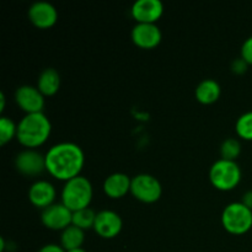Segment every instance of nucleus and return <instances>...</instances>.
I'll return each instance as SVG.
<instances>
[{"label":"nucleus","mask_w":252,"mask_h":252,"mask_svg":"<svg viewBox=\"0 0 252 252\" xmlns=\"http://www.w3.org/2000/svg\"><path fill=\"white\" fill-rule=\"evenodd\" d=\"M85 162L83 149L75 143L63 142L53 145L46 154V169L62 181L79 176Z\"/></svg>","instance_id":"1"},{"label":"nucleus","mask_w":252,"mask_h":252,"mask_svg":"<svg viewBox=\"0 0 252 252\" xmlns=\"http://www.w3.org/2000/svg\"><path fill=\"white\" fill-rule=\"evenodd\" d=\"M52 125L43 112L27 113L17 125L16 138L24 147L36 148L49 138Z\"/></svg>","instance_id":"2"},{"label":"nucleus","mask_w":252,"mask_h":252,"mask_svg":"<svg viewBox=\"0 0 252 252\" xmlns=\"http://www.w3.org/2000/svg\"><path fill=\"white\" fill-rule=\"evenodd\" d=\"M93 185L86 177L79 176L65 182L62 189V203L71 212L88 208L93 199Z\"/></svg>","instance_id":"3"},{"label":"nucleus","mask_w":252,"mask_h":252,"mask_svg":"<svg viewBox=\"0 0 252 252\" xmlns=\"http://www.w3.org/2000/svg\"><path fill=\"white\" fill-rule=\"evenodd\" d=\"M209 180L216 189L220 191H230L240 182L241 169L236 161L219 159L211 166Z\"/></svg>","instance_id":"4"},{"label":"nucleus","mask_w":252,"mask_h":252,"mask_svg":"<svg viewBox=\"0 0 252 252\" xmlns=\"http://www.w3.org/2000/svg\"><path fill=\"white\" fill-rule=\"evenodd\" d=\"M221 224L230 234H245L252 226V209L246 207L243 202H233L224 208Z\"/></svg>","instance_id":"5"},{"label":"nucleus","mask_w":252,"mask_h":252,"mask_svg":"<svg viewBox=\"0 0 252 252\" xmlns=\"http://www.w3.org/2000/svg\"><path fill=\"white\" fill-rule=\"evenodd\" d=\"M130 193L140 202L154 203L159 201L162 193L161 184L157 177L149 174H139L132 179Z\"/></svg>","instance_id":"6"},{"label":"nucleus","mask_w":252,"mask_h":252,"mask_svg":"<svg viewBox=\"0 0 252 252\" xmlns=\"http://www.w3.org/2000/svg\"><path fill=\"white\" fill-rule=\"evenodd\" d=\"M41 220L46 228L52 230H64L71 225L73 212L63 203H53L42 211Z\"/></svg>","instance_id":"7"},{"label":"nucleus","mask_w":252,"mask_h":252,"mask_svg":"<svg viewBox=\"0 0 252 252\" xmlns=\"http://www.w3.org/2000/svg\"><path fill=\"white\" fill-rule=\"evenodd\" d=\"M15 166L21 174L27 176H36L46 169V155L33 149L22 150L16 155Z\"/></svg>","instance_id":"8"},{"label":"nucleus","mask_w":252,"mask_h":252,"mask_svg":"<svg viewBox=\"0 0 252 252\" xmlns=\"http://www.w3.org/2000/svg\"><path fill=\"white\" fill-rule=\"evenodd\" d=\"M15 100L27 113L42 112L44 107V95L38 88L31 85L19 86L15 91Z\"/></svg>","instance_id":"9"},{"label":"nucleus","mask_w":252,"mask_h":252,"mask_svg":"<svg viewBox=\"0 0 252 252\" xmlns=\"http://www.w3.org/2000/svg\"><path fill=\"white\" fill-rule=\"evenodd\" d=\"M29 19L36 27L48 29L53 26L58 20V11L49 1L38 0L30 6Z\"/></svg>","instance_id":"10"},{"label":"nucleus","mask_w":252,"mask_h":252,"mask_svg":"<svg viewBox=\"0 0 252 252\" xmlns=\"http://www.w3.org/2000/svg\"><path fill=\"white\" fill-rule=\"evenodd\" d=\"M123 226L122 218L120 214L113 211L103 209L96 214L94 229L100 236L105 239L116 238L121 233Z\"/></svg>","instance_id":"11"},{"label":"nucleus","mask_w":252,"mask_h":252,"mask_svg":"<svg viewBox=\"0 0 252 252\" xmlns=\"http://www.w3.org/2000/svg\"><path fill=\"white\" fill-rule=\"evenodd\" d=\"M130 12L137 24H155L164 12V4L160 0H137Z\"/></svg>","instance_id":"12"},{"label":"nucleus","mask_w":252,"mask_h":252,"mask_svg":"<svg viewBox=\"0 0 252 252\" xmlns=\"http://www.w3.org/2000/svg\"><path fill=\"white\" fill-rule=\"evenodd\" d=\"M130 36L135 46L144 49L154 48L162 38L161 31L155 24H137L133 27Z\"/></svg>","instance_id":"13"},{"label":"nucleus","mask_w":252,"mask_h":252,"mask_svg":"<svg viewBox=\"0 0 252 252\" xmlns=\"http://www.w3.org/2000/svg\"><path fill=\"white\" fill-rule=\"evenodd\" d=\"M57 192L53 185L46 180H39L32 184L29 191L30 202L38 208H47L52 206L56 199Z\"/></svg>","instance_id":"14"},{"label":"nucleus","mask_w":252,"mask_h":252,"mask_svg":"<svg viewBox=\"0 0 252 252\" xmlns=\"http://www.w3.org/2000/svg\"><path fill=\"white\" fill-rule=\"evenodd\" d=\"M132 179L123 172H115L106 177L103 182V191L111 198H121L130 192Z\"/></svg>","instance_id":"15"},{"label":"nucleus","mask_w":252,"mask_h":252,"mask_svg":"<svg viewBox=\"0 0 252 252\" xmlns=\"http://www.w3.org/2000/svg\"><path fill=\"white\" fill-rule=\"evenodd\" d=\"M61 86V75L54 68H46L41 71L37 88L44 96H52L58 93Z\"/></svg>","instance_id":"16"},{"label":"nucleus","mask_w":252,"mask_h":252,"mask_svg":"<svg viewBox=\"0 0 252 252\" xmlns=\"http://www.w3.org/2000/svg\"><path fill=\"white\" fill-rule=\"evenodd\" d=\"M221 93L220 85L213 79H204L197 85L196 98L201 103L211 105L219 98Z\"/></svg>","instance_id":"17"},{"label":"nucleus","mask_w":252,"mask_h":252,"mask_svg":"<svg viewBox=\"0 0 252 252\" xmlns=\"http://www.w3.org/2000/svg\"><path fill=\"white\" fill-rule=\"evenodd\" d=\"M84 240H85L84 230L83 229L78 228V226L73 225V224L69 225L68 228L64 229L61 236L62 248L65 251L81 248V245L84 244Z\"/></svg>","instance_id":"18"},{"label":"nucleus","mask_w":252,"mask_h":252,"mask_svg":"<svg viewBox=\"0 0 252 252\" xmlns=\"http://www.w3.org/2000/svg\"><path fill=\"white\" fill-rule=\"evenodd\" d=\"M95 212L91 208H84L80 209V211L73 212V220H71V224L78 228L83 229V230H86V229L94 228V224H95L96 219Z\"/></svg>","instance_id":"19"},{"label":"nucleus","mask_w":252,"mask_h":252,"mask_svg":"<svg viewBox=\"0 0 252 252\" xmlns=\"http://www.w3.org/2000/svg\"><path fill=\"white\" fill-rule=\"evenodd\" d=\"M240 153H241V144L238 139H235V138H228V139H225L223 143H221L220 145L221 159L235 161V159L240 155Z\"/></svg>","instance_id":"20"},{"label":"nucleus","mask_w":252,"mask_h":252,"mask_svg":"<svg viewBox=\"0 0 252 252\" xmlns=\"http://www.w3.org/2000/svg\"><path fill=\"white\" fill-rule=\"evenodd\" d=\"M235 128L239 137L246 140H252V111L243 113L238 118Z\"/></svg>","instance_id":"21"},{"label":"nucleus","mask_w":252,"mask_h":252,"mask_svg":"<svg viewBox=\"0 0 252 252\" xmlns=\"http://www.w3.org/2000/svg\"><path fill=\"white\" fill-rule=\"evenodd\" d=\"M17 134V126L9 117L0 118V144L4 145Z\"/></svg>","instance_id":"22"},{"label":"nucleus","mask_w":252,"mask_h":252,"mask_svg":"<svg viewBox=\"0 0 252 252\" xmlns=\"http://www.w3.org/2000/svg\"><path fill=\"white\" fill-rule=\"evenodd\" d=\"M241 58L248 64H252V36L249 37L241 47Z\"/></svg>","instance_id":"23"},{"label":"nucleus","mask_w":252,"mask_h":252,"mask_svg":"<svg viewBox=\"0 0 252 252\" xmlns=\"http://www.w3.org/2000/svg\"><path fill=\"white\" fill-rule=\"evenodd\" d=\"M248 65L249 64L246 63L243 58H239L233 62V64H231V69H233L234 73L244 74L246 70H248Z\"/></svg>","instance_id":"24"},{"label":"nucleus","mask_w":252,"mask_h":252,"mask_svg":"<svg viewBox=\"0 0 252 252\" xmlns=\"http://www.w3.org/2000/svg\"><path fill=\"white\" fill-rule=\"evenodd\" d=\"M38 252H66L62 246L56 245V244H48L44 245Z\"/></svg>","instance_id":"25"},{"label":"nucleus","mask_w":252,"mask_h":252,"mask_svg":"<svg viewBox=\"0 0 252 252\" xmlns=\"http://www.w3.org/2000/svg\"><path fill=\"white\" fill-rule=\"evenodd\" d=\"M243 202L246 207L252 209V191H248L243 196Z\"/></svg>","instance_id":"26"},{"label":"nucleus","mask_w":252,"mask_h":252,"mask_svg":"<svg viewBox=\"0 0 252 252\" xmlns=\"http://www.w3.org/2000/svg\"><path fill=\"white\" fill-rule=\"evenodd\" d=\"M4 107H5V95L1 91V93H0V112L4 111Z\"/></svg>","instance_id":"27"},{"label":"nucleus","mask_w":252,"mask_h":252,"mask_svg":"<svg viewBox=\"0 0 252 252\" xmlns=\"http://www.w3.org/2000/svg\"><path fill=\"white\" fill-rule=\"evenodd\" d=\"M66 252H86L85 250H84L83 248H79V249H74V250H69Z\"/></svg>","instance_id":"28"}]
</instances>
